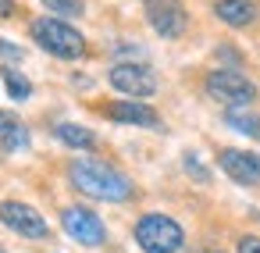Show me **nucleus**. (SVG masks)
<instances>
[{"label":"nucleus","mask_w":260,"mask_h":253,"mask_svg":"<svg viewBox=\"0 0 260 253\" xmlns=\"http://www.w3.org/2000/svg\"><path fill=\"white\" fill-rule=\"evenodd\" d=\"M136 242L143 253H178L185 242V232L168 214H143L136 221Z\"/></svg>","instance_id":"obj_3"},{"label":"nucleus","mask_w":260,"mask_h":253,"mask_svg":"<svg viewBox=\"0 0 260 253\" xmlns=\"http://www.w3.org/2000/svg\"><path fill=\"white\" fill-rule=\"evenodd\" d=\"M239 253H260V239L256 235H242L239 239Z\"/></svg>","instance_id":"obj_19"},{"label":"nucleus","mask_w":260,"mask_h":253,"mask_svg":"<svg viewBox=\"0 0 260 253\" xmlns=\"http://www.w3.org/2000/svg\"><path fill=\"white\" fill-rule=\"evenodd\" d=\"M146 4H150V0H146Z\"/></svg>","instance_id":"obj_22"},{"label":"nucleus","mask_w":260,"mask_h":253,"mask_svg":"<svg viewBox=\"0 0 260 253\" xmlns=\"http://www.w3.org/2000/svg\"><path fill=\"white\" fill-rule=\"evenodd\" d=\"M217 61H228L224 65V72H239V65H242V57H239V50H232V47H217V54H214Z\"/></svg>","instance_id":"obj_17"},{"label":"nucleus","mask_w":260,"mask_h":253,"mask_svg":"<svg viewBox=\"0 0 260 253\" xmlns=\"http://www.w3.org/2000/svg\"><path fill=\"white\" fill-rule=\"evenodd\" d=\"M0 253H4V249H0Z\"/></svg>","instance_id":"obj_23"},{"label":"nucleus","mask_w":260,"mask_h":253,"mask_svg":"<svg viewBox=\"0 0 260 253\" xmlns=\"http://www.w3.org/2000/svg\"><path fill=\"white\" fill-rule=\"evenodd\" d=\"M29 33H32L36 47H43L47 54H54L61 61H79L86 54V40H82V33L72 22H61V18L43 15V18H36L29 25Z\"/></svg>","instance_id":"obj_2"},{"label":"nucleus","mask_w":260,"mask_h":253,"mask_svg":"<svg viewBox=\"0 0 260 253\" xmlns=\"http://www.w3.org/2000/svg\"><path fill=\"white\" fill-rule=\"evenodd\" d=\"M224 121H228V129H235V132H242V136H260V118L249 114V111H242V107L224 111Z\"/></svg>","instance_id":"obj_14"},{"label":"nucleus","mask_w":260,"mask_h":253,"mask_svg":"<svg viewBox=\"0 0 260 253\" xmlns=\"http://www.w3.org/2000/svg\"><path fill=\"white\" fill-rule=\"evenodd\" d=\"M203 89H207V97H210V100L224 104L228 111H232V107H246V104H253V100H256V86H253L242 72L214 68V72L207 75Z\"/></svg>","instance_id":"obj_4"},{"label":"nucleus","mask_w":260,"mask_h":253,"mask_svg":"<svg viewBox=\"0 0 260 253\" xmlns=\"http://www.w3.org/2000/svg\"><path fill=\"white\" fill-rule=\"evenodd\" d=\"M68 178L79 193L93 196V200H107V203H125L132 200V178L125 171H118L107 161H72Z\"/></svg>","instance_id":"obj_1"},{"label":"nucleus","mask_w":260,"mask_h":253,"mask_svg":"<svg viewBox=\"0 0 260 253\" xmlns=\"http://www.w3.org/2000/svg\"><path fill=\"white\" fill-rule=\"evenodd\" d=\"M40 4L50 11V18H61V22H68V18H79L86 8H82V0H40Z\"/></svg>","instance_id":"obj_16"},{"label":"nucleus","mask_w":260,"mask_h":253,"mask_svg":"<svg viewBox=\"0 0 260 253\" xmlns=\"http://www.w3.org/2000/svg\"><path fill=\"white\" fill-rule=\"evenodd\" d=\"M217 168L239 182V185H260V157L246 153V150H221L217 153Z\"/></svg>","instance_id":"obj_9"},{"label":"nucleus","mask_w":260,"mask_h":253,"mask_svg":"<svg viewBox=\"0 0 260 253\" xmlns=\"http://www.w3.org/2000/svg\"><path fill=\"white\" fill-rule=\"evenodd\" d=\"M214 15H217L224 25L242 29V25H249V22L256 18V4H253V0H217V4H214Z\"/></svg>","instance_id":"obj_12"},{"label":"nucleus","mask_w":260,"mask_h":253,"mask_svg":"<svg viewBox=\"0 0 260 253\" xmlns=\"http://www.w3.org/2000/svg\"><path fill=\"white\" fill-rule=\"evenodd\" d=\"M29 143H32V136H29L25 121L11 111H0V150L22 153V150H29Z\"/></svg>","instance_id":"obj_11"},{"label":"nucleus","mask_w":260,"mask_h":253,"mask_svg":"<svg viewBox=\"0 0 260 253\" xmlns=\"http://www.w3.org/2000/svg\"><path fill=\"white\" fill-rule=\"evenodd\" d=\"M185 168L196 175V182H210V171H207V168L196 161V153H185Z\"/></svg>","instance_id":"obj_18"},{"label":"nucleus","mask_w":260,"mask_h":253,"mask_svg":"<svg viewBox=\"0 0 260 253\" xmlns=\"http://www.w3.org/2000/svg\"><path fill=\"white\" fill-rule=\"evenodd\" d=\"M0 221H4L11 232L25 235V239H47V235H50L47 217H43L36 207L18 203V200H4V203H0Z\"/></svg>","instance_id":"obj_7"},{"label":"nucleus","mask_w":260,"mask_h":253,"mask_svg":"<svg viewBox=\"0 0 260 253\" xmlns=\"http://www.w3.org/2000/svg\"><path fill=\"white\" fill-rule=\"evenodd\" d=\"M146 22L164 40H178L189 29V15H185V8L178 4V0H150L146 4Z\"/></svg>","instance_id":"obj_8"},{"label":"nucleus","mask_w":260,"mask_h":253,"mask_svg":"<svg viewBox=\"0 0 260 253\" xmlns=\"http://www.w3.org/2000/svg\"><path fill=\"white\" fill-rule=\"evenodd\" d=\"M15 15V0H0V18H11Z\"/></svg>","instance_id":"obj_21"},{"label":"nucleus","mask_w":260,"mask_h":253,"mask_svg":"<svg viewBox=\"0 0 260 253\" xmlns=\"http://www.w3.org/2000/svg\"><path fill=\"white\" fill-rule=\"evenodd\" d=\"M107 82H111L118 93H125L128 100H146V97L157 93V75H153L146 65H132V61L114 65V68L107 72Z\"/></svg>","instance_id":"obj_5"},{"label":"nucleus","mask_w":260,"mask_h":253,"mask_svg":"<svg viewBox=\"0 0 260 253\" xmlns=\"http://www.w3.org/2000/svg\"><path fill=\"white\" fill-rule=\"evenodd\" d=\"M61 228H64L75 242H82V246H100V242L107 239V225H104L100 214L89 210V207H64V210H61Z\"/></svg>","instance_id":"obj_6"},{"label":"nucleus","mask_w":260,"mask_h":253,"mask_svg":"<svg viewBox=\"0 0 260 253\" xmlns=\"http://www.w3.org/2000/svg\"><path fill=\"white\" fill-rule=\"evenodd\" d=\"M104 114L111 121H118V125H136V129H157L160 125L157 111L146 107V104H139V100H114V104L104 107Z\"/></svg>","instance_id":"obj_10"},{"label":"nucleus","mask_w":260,"mask_h":253,"mask_svg":"<svg viewBox=\"0 0 260 253\" xmlns=\"http://www.w3.org/2000/svg\"><path fill=\"white\" fill-rule=\"evenodd\" d=\"M54 132H57V139H61L64 146H72V150H93V146H96V136H93L89 129H82V125L61 121Z\"/></svg>","instance_id":"obj_13"},{"label":"nucleus","mask_w":260,"mask_h":253,"mask_svg":"<svg viewBox=\"0 0 260 253\" xmlns=\"http://www.w3.org/2000/svg\"><path fill=\"white\" fill-rule=\"evenodd\" d=\"M4 86H8V97L11 100H29L32 97V82L22 72H15V68H4Z\"/></svg>","instance_id":"obj_15"},{"label":"nucleus","mask_w":260,"mask_h":253,"mask_svg":"<svg viewBox=\"0 0 260 253\" xmlns=\"http://www.w3.org/2000/svg\"><path fill=\"white\" fill-rule=\"evenodd\" d=\"M0 57H11V61H22V47H11V43H0Z\"/></svg>","instance_id":"obj_20"}]
</instances>
